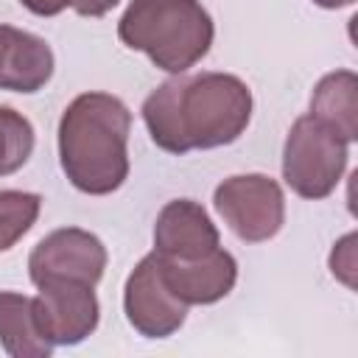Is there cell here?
<instances>
[{
    "instance_id": "obj_1",
    "label": "cell",
    "mask_w": 358,
    "mask_h": 358,
    "mask_svg": "<svg viewBox=\"0 0 358 358\" xmlns=\"http://www.w3.org/2000/svg\"><path fill=\"white\" fill-rule=\"evenodd\" d=\"M252 117L249 87L229 73L176 76L162 81L143 103L151 140L168 154L235 143Z\"/></svg>"
},
{
    "instance_id": "obj_2",
    "label": "cell",
    "mask_w": 358,
    "mask_h": 358,
    "mask_svg": "<svg viewBox=\"0 0 358 358\" xmlns=\"http://www.w3.org/2000/svg\"><path fill=\"white\" fill-rule=\"evenodd\" d=\"M129 106L109 92L78 95L59 120V159L70 185L90 196L115 193L129 176Z\"/></svg>"
},
{
    "instance_id": "obj_3",
    "label": "cell",
    "mask_w": 358,
    "mask_h": 358,
    "mask_svg": "<svg viewBox=\"0 0 358 358\" xmlns=\"http://www.w3.org/2000/svg\"><path fill=\"white\" fill-rule=\"evenodd\" d=\"M213 20L199 0H131L117 22L126 48L143 50L159 70L185 73L213 45Z\"/></svg>"
},
{
    "instance_id": "obj_4",
    "label": "cell",
    "mask_w": 358,
    "mask_h": 358,
    "mask_svg": "<svg viewBox=\"0 0 358 358\" xmlns=\"http://www.w3.org/2000/svg\"><path fill=\"white\" fill-rule=\"evenodd\" d=\"M347 145L336 131L313 115L294 120L282 145V179L302 199H324L341 182L347 168Z\"/></svg>"
},
{
    "instance_id": "obj_5",
    "label": "cell",
    "mask_w": 358,
    "mask_h": 358,
    "mask_svg": "<svg viewBox=\"0 0 358 358\" xmlns=\"http://www.w3.org/2000/svg\"><path fill=\"white\" fill-rule=\"evenodd\" d=\"M213 204L227 227L246 243H263L274 238L285 221L282 187L263 173L224 179L213 193Z\"/></svg>"
},
{
    "instance_id": "obj_6",
    "label": "cell",
    "mask_w": 358,
    "mask_h": 358,
    "mask_svg": "<svg viewBox=\"0 0 358 358\" xmlns=\"http://www.w3.org/2000/svg\"><path fill=\"white\" fill-rule=\"evenodd\" d=\"M106 268V249L103 243L78 227H64L45 235L31 257L28 271L34 285L45 282H84L95 285Z\"/></svg>"
},
{
    "instance_id": "obj_7",
    "label": "cell",
    "mask_w": 358,
    "mask_h": 358,
    "mask_svg": "<svg viewBox=\"0 0 358 358\" xmlns=\"http://www.w3.org/2000/svg\"><path fill=\"white\" fill-rule=\"evenodd\" d=\"M123 310L129 324L145 338H168L185 324L187 305L171 294L157 252L145 255L129 274L123 288Z\"/></svg>"
},
{
    "instance_id": "obj_8",
    "label": "cell",
    "mask_w": 358,
    "mask_h": 358,
    "mask_svg": "<svg viewBox=\"0 0 358 358\" xmlns=\"http://www.w3.org/2000/svg\"><path fill=\"white\" fill-rule=\"evenodd\" d=\"M39 294L34 299V316L42 336L59 347H70L84 341L98 327V299L92 285L84 282H45L36 285Z\"/></svg>"
},
{
    "instance_id": "obj_9",
    "label": "cell",
    "mask_w": 358,
    "mask_h": 358,
    "mask_svg": "<svg viewBox=\"0 0 358 358\" xmlns=\"http://www.w3.org/2000/svg\"><path fill=\"white\" fill-rule=\"evenodd\" d=\"M159 260L171 294L185 305H213L224 299L238 280V263L221 246L196 260H173L165 255H159Z\"/></svg>"
},
{
    "instance_id": "obj_10",
    "label": "cell",
    "mask_w": 358,
    "mask_h": 358,
    "mask_svg": "<svg viewBox=\"0 0 358 358\" xmlns=\"http://www.w3.org/2000/svg\"><path fill=\"white\" fill-rule=\"evenodd\" d=\"M218 249V229L201 204L190 199L168 201L154 224V252L173 260H196Z\"/></svg>"
},
{
    "instance_id": "obj_11",
    "label": "cell",
    "mask_w": 358,
    "mask_h": 358,
    "mask_svg": "<svg viewBox=\"0 0 358 358\" xmlns=\"http://www.w3.org/2000/svg\"><path fill=\"white\" fill-rule=\"evenodd\" d=\"M53 76V50L42 36L0 25V90L36 92Z\"/></svg>"
},
{
    "instance_id": "obj_12",
    "label": "cell",
    "mask_w": 358,
    "mask_h": 358,
    "mask_svg": "<svg viewBox=\"0 0 358 358\" xmlns=\"http://www.w3.org/2000/svg\"><path fill=\"white\" fill-rule=\"evenodd\" d=\"M310 115L336 131L344 143L358 137V78L352 70L327 73L313 95H310Z\"/></svg>"
},
{
    "instance_id": "obj_13",
    "label": "cell",
    "mask_w": 358,
    "mask_h": 358,
    "mask_svg": "<svg viewBox=\"0 0 358 358\" xmlns=\"http://www.w3.org/2000/svg\"><path fill=\"white\" fill-rule=\"evenodd\" d=\"M0 344L14 358H45L53 352V344L36 324L31 296L0 291Z\"/></svg>"
},
{
    "instance_id": "obj_14",
    "label": "cell",
    "mask_w": 358,
    "mask_h": 358,
    "mask_svg": "<svg viewBox=\"0 0 358 358\" xmlns=\"http://www.w3.org/2000/svg\"><path fill=\"white\" fill-rule=\"evenodd\" d=\"M42 199L25 190H0V252H8L36 221Z\"/></svg>"
},
{
    "instance_id": "obj_15",
    "label": "cell",
    "mask_w": 358,
    "mask_h": 358,
    "mask_svg": "<svg viewBox=\"0 0 358 358\" xmlns=\"http://www.w3.org/2000/svg\"><path fill=\"white\" fill-rule=\"evenodd\" d=\"M34 151V126L20 112L0 106V176L20 171Z\"/></svg>"
},
{
    "instance_id": "obj_16",
    "label": "cell",
    "mask_w": 358,
    "mask_h": 358,
    "mask_svg": "<svg viewBox=\"0 0 358 358\" xmlns=\"http://www.w3.org/2000/svg\"><path fill=\"white\" fill-rule=\"evenodd\" d=\"M355 235H347V238H341L338 241V246L333 249V255H330V268H333V274L341 280V282H347L350 288L355 285Z\"/></svg>"
},
{
    "instance_id": "obj_17",
    "label": "cell",
    "mask_w": 358,
    "mask_h": 358,
    "mask_svg": "<svg viewBox=\"0 0 358 358\" xmlns=\"http://www.w3.org/2000/svg\"><path fill=\"white\" fill-rule=\"evenodd\" d=\"M120 0H73V11L81 17H103L106 11H112Z\"/></svg>"
},
{
    "instance_id": "obj_18",
    "label": "cell",
    "mask_w": 358,
    "mask_h": 358,
    "mask_svg": "<svg viewBox=\"0 0 358 358\" xmlns=\"http://www.w3.org/2000/svg\"><path fill=\"white\" fill-rule=\"evenodd\" d=\"M28 11H34L36 17H53L59 11H64L67 6H73V0H20Z\"/></svg>"
},
{
    "instance_id": "obj_19",
    "label": "cell",
    "mask_w": 358,
    "mask_h": 358,
    "mask_svg": "<svg viewBox=\"0 0 358 358\" xmlns=\"http://www.w3.org/2000/svg\"><path fill=\"white\" fill-rule=\"evenodd\" d=\"M313 3L322 8H344V6H352L355 0H313Z\"/></svg>"
}]
</instances>
